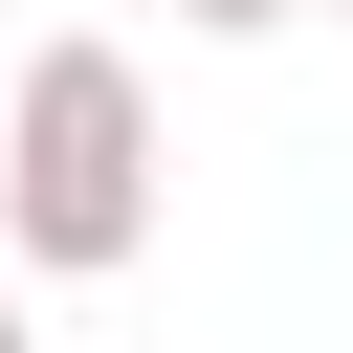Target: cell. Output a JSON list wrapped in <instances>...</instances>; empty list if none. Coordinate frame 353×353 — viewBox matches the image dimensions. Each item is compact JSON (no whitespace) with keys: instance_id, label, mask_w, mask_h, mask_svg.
<instances>
[{"instance_id":"3957f363","label":"cell","mask_w":353,"mask_h":353,"mask_svg":"<svg viewBox=\"0 0 353 353\" xmlns=\"http://www.w3.org/2000/svg\"><path fill=\"white\" fill-rule=\"evenodd\" d=\"M0 353H44V331H22V287H0Z\"/></svg>"},{"instance_id":"6da1fadb","label":"cell","mask_w":353,"mask_h":353,"mask_svg":"<svg viewBox=\"0 0 353 353\" xmlns=\"http://www.w3.org/2000/svg\"><path fill=\"white\" fill-rule=\"evenodd\" d=\"M0 265H44V287L154 265V66L88 22L22 44V88H0Z\"/></svg>"},{"instance_id":"277c9868","label":"cell","mask_w":353,"mask_h":353,"mask_svg":"<svg viewBox=\"0 0 353 353\" xmlns=\"http://www.w3.org/2000/svg\"><path fill=\"white\" fill-rule=\"evenodd\" d=\"M331 22H353V0H331Z\"/></svg>"},{"instance_id":"7a4b0ae2","label":"cell","mask_w":353,"mask_h":353,"mask_svg":"<svg viewBox=\"0 0 353 353\" xmlns=\"http://www.w3.org/2000/svg\"><path fill=\"white\" fill-rule=\"evenodd\" d=\"M176 22H199V44H287L309 0H176Z\"/></svg>"}]
</instances>
